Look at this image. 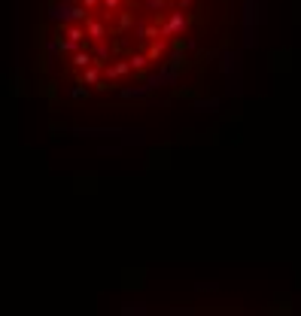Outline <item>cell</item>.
Here are the masks:
<instances>
[{
  "label": "cell",
  "instance_id": "obj_1",
  "mask_svg": "<svg viewBox=\"0 0 301 316\" xmlns=\"http://www.w3.org/2000/svg\"><path fill=\"white\" fill-rule=\"evenodd\" d=\"M186 24H189V18H186L182 12H174L164 24H162V34L164 36H174V34H180V30H186Z\"/></svg>",
  "mask_w": 301,
  "mask_h": 316
},
{
  "label": "cell",
  "instance_id": "obj_2",
  "mask_svg": "<svg viewBox=\"0 0 301 316\" xmlns=\"http://www.w3.org/2000/svg\"><path fill=\"white\" fill-rule=\"evenodd\" d=\"M86 34L88 40H94V43H104V36H106V24L98 22V18H86Z\"/></svg>",
  "mask_w": 301,
  "mask_h": 316
},
{
  "label": "cell",
  "instance_id": "obj_3",
  "mask_svg": "<svg viewBox=\"0 0 301 316\" xmlns=\"http://www.w3.org/2000/svg\"><path fill=\"white\" fill-rule=\"evenodd\" d=\"M164 52H168V43H164V40H152V43H149V49H146L149 61H158V58H164Z\"/></svg>",
  "mask_w": 301,
  "mask_h": 316
},
{
  "label": "cell",
  "instance_id": "obj_4",
  "mask_svg": "<svg viewBox=\"0 0 301 316\" xmlns=\"http://www.w3.org/2000/svg\"><path fill=\"white\" fill-rule=\"evenodd\" d=\"M128 70H134L131 61H116L112 67H106V76H110V79H119V76H125Z\"/></svg>",
  "mask_w": 301,
  "mask_h": 316
},
{
  "label": "cell",
  "instance_id": "obj_5",
  "mask_svg": "<svg viewBox=\"0 0 301 316\" xmlns=\"http://www.w3.org/2000/svg\"><path fill=\"white\" fill-rule=\"evenodd\" d=\"M98 79H100V70L98 67H82V82L86 86H98Z\"/></svg>",
  "mask_w": 301,
  "mask_h": 316
},
{
  "label": "cell",
  "instance_id": "obj_6",
  "mask_svg": "<svg viewBox=\"0 0 301 316\" xmlns=\"http://www.w3.org/2000/svg\"><path fill=\"white\" fill-rule=\"evenodd\" d=\"M140 34H143V40H158V36H164L158 24H146V28H140Z\"/></svg>",
  "mask_w": 301,
  "mask_h": 316
},
{
  "label": "cell",
  "instance_id": "obj_7",
  "mask_svg": "<svg viewBox=\"0 0 301 316\" xmlns=\"http://www.w3.org/2000/svg\"><path fill=\"white\" fill-rule=\"evenodd\" d=\"M128 61H131V67H134L137 73H143V70H146V64H149V55H131Z\"/></svg>",
  "mask_w": 301,
  "mask_h": 316
},
{
  "label": "cell",
  "instance_id": "obj_8",
  "mask_svg": "<svg viewBox=\"0 0 301 316\" xmlns=\"http://www.w3.org/2000/svg\"><path fill=\"white\" fill-rule=\"evenodd\" d=\"M73 64H76V67H92V55L88 52H76V55H73Z\"/></svg>",
  "mask_w": 301,
  "mask_h": 316
},
{
  "label": "cell",
  "instance_id": "obj_9",
  "mask_svg": "<svg viewBox=\"0 0 301 316\" xmlns=\"http://www.w3.org/2000/svg\"><path fill=\"white\" fill-rule=\"evenodd\" d=\"M104 4V10H110V12H119L122 10V0H100Z\"/></svg>",
  "mask_w": 301,
  "mask_h": 316
},
{
  "label": "cell",
  "instance_id": "obj_10",
  "mask_svg": "<svg viewBox=\"0 0 301 316\" xmlns=\"http://www.w3.org/2000/svg\"><path fill=\"white\" fill-rule=\"evenodd\" d=\"M119 28L125 30V28H131V12H122V22H119Z\"/></svg>",
  "mask_w": 301,
  "mask_h": 316
},
{
  "label": "cell",
  "instance_id": "obj_11",
  "mask_svg": "<svg viewBox=\"0 0 301 316\" xmlns=\"http://www.w3.org/2000/svg\"><path fill=\"white\" fill-rule=\"evenodd\" d=\"M82 6H88V10H98V0H82Z\"/></svg>",
  "mask_w": 301,
  "mask_h": 316
}]
</instances>
